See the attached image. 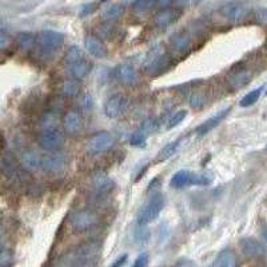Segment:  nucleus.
<instances>
[{"mask_svg": "<svg viewBox=\"0 0 267 267\" xmlns=\"http://www.w3.org/2000/svg\"><path fill=\"white\" fill-rule=\"evenodd\" d=\"M165 207V198L160 194H154L138 214L139 226H147L160 215Z\"/></svg>", "mask_w": 267, "mask_h": 267, "instance_id": "obj_1", "label": "nucleus"}, {"mask_svg": "<svg viewBox=\"0 0 267 267\" xmlns=\"http://www.w3.org/2000/svg\"><path fill=\"white\" fill-rule=\"evenodd\" d=\"M210 182H211V178L209 176L187 171V170H180L174 174L170 180V184L174 189H183L186 186H206Z\"/></svg>", "mask_w": 267, "mask_h": 267, "instance_id": "obj_2", "label": "nucleus"}, {"mask_svg": "<svg viewBox=\"0 0 267 267\" xmlns=\"http://www.w3.org/2000/svg\"><path fill=\"white\" fill-rule=\"evenodd\" d=\"M36 43L43 52L46 54H54L65 43V35L56 31L44 30L37 35Z\"/></svg>", "mask_w": 267, "mask_h": 267, "instance_id": "obj_3", "label": "nucleus"}, {"mask_svg": "<svg viewBox=\"0 0 267 267\" xmlns=\"http://www.w3.org/2000/svg\"><path fill=\"white\" fill-rule=\"evenodd\" d=\"M37 142L42 149L48 152H54L59 150L65 143V136L58 129L43 130L37 136Z\"/></svg>", "mask_w": 267, "mask_h": 267, "instance_id": "obj_4", "label": "nucleus"}, {"mask_svg": "<svg viewBox=\"0 0 267 267\" xmlns=\"http://www.w3.org/2000/svg\"><path fill=\"white\" fill-rule=\"evenodd\" d=\"M249 12H250L249 6L242 2H230L220 8L222 16L231 23H239V22L244 20Z\"/></svg>", "mask_w": 267, "mask_h": 267, "instance_id": "obj_5", "label": "nucleus"}, {"mask_svg": "<svg viewBox=\"0 0 267 267\" xmlns=\"http://www.w3.org/2000/svg\"><path fill=\"white\" fill-rule=\"evenodd\" d=\"M96 222H98L96 214L90 211V210H79V211L72 214L71 217L72 227L79 233L92 229L96 224Z\"/></svg>", "mask_w": 267, "mask_h": 267, "instance_id": "obj_6", "label": "nucleus"}, {"mask_svg": "<svg viewBox=\"0 0 267 267\" xmlns=\"http://www.w3.org/2000/svg\"><path fill=\"white\" fill-rule=\"evenodd\" d=\"M112 145H114V138L110 132L101 131L95 134L90 142H88V149L90 151L94 152V154H100V152L107 151L109 149H111Z\"/></svg>", "mask_w": 267, "mask_h": 267, "instance_id": "obj_7", "label": "nucleus"}, {"mask_svg": "<svg viewBox=\"0 0 267 267\" xmlns=\"http://www.w3.org/2000/svg\"><path fill=\"white\" fill-rule=\"evenodd\" d=\"M66 165L65 156L59 152H48L40 158V169L47 173H59Z\"/></svg>", "mask_w": 267, "mask_h": 267, "instance_id": "obj_8", "label": "nucleus"}, {"mask_svg": "<svg viewBox=\"0 0 267 267\" xmlns=\"http://www.w3.org/2000/svg\"><path fill=\"white\" fill-rule=\"evenodd\" d=\"M239 246L242 249V253L249 258L263 257L267 251L263 243H260L257 239H251V238H244L240 240Z\"/></svg>", "mask_w": 267, "mask_h": 267, "instance_id": "obj_9", "label": "nucleus"}, {"mask_svg": "<svg viewBox=\"0 0 267 267\" xmlns=\"http://www.w3.org/2000/svg\"><path fill=\"white\" fill-rule=\"evenodd\" d=\"M125 103H126V99L123 95L115 94V95H112V96H110L105 105L106 116L110 119L118 118V116L123 112V109H125Z\"/></svg>", "mask_w": 267, "mask_h": 267, "instance_id": "obj_10", "label": "nucleus"}, {"mask_svg": "<svg viewBox=\"0 0 267 267\" xmlns=\"http://www.w3.org/2000/svg\"><path fill=\"white\" fill-rule=\"evenodd\" d=\"M85 47L88 51V54L92 55L94 58L105 59L109 55V51L103 42L99 40L96 36H87L85 39Z\"/></svg>", "mask_w": 267, "mask_h": 267, "instance_id": "obj_11", "label": "nucleus"}, {"mask_svg": "<svg viewBox=\"0 0 267 267\" xmlns=\"http://www.w3.org/2000/svg\"><path fill=\"white\" fill-rule=\"evenodd\" d=\"M180 10L178 8H163L162 11H159L155 16V24L158 27H167V26H171L173 23H175L178 19L180 17Z\"/></svg>", "mask_w": 267, "mask_h": 267, "instance_id": "obj_12", "label": "nucleus"}, {"mask_svg": "<svg viewBox=\"0 0 267 267\" xmlns=\"http://www.w3.org/2000/svg\"><path fill=\"white\" fill-rule=\"evenodd\" d=\"M92 186L94 189L100 194L111 193L114 187H115V182L110 178L107 174L98 173L92 176Z\"/></svg>", "mask_w": 267, "mask_h": 267, "instance_id": "obj_13", "label": "nucleus"}, {"mask_svg": "<svg viewBox=\"0 0 267 267\" xmlns=\"http://www.w3.org/2000/svg\"><path fill=\"white\" fill-rule=\"evenodd\" d=\"M229 111H230V109L222 110V111L218 112L217 115H214L210 119H207L206 122H203L202 125L198 126L196 134H198V135H206V134H209L211 130L215 129V127H217V126L219 125V123L222 122L227 115H229Z\"/></svg>", "mask_w": 267, "mask_h": 267, "instance_id": "obj_14", "label": "nucleus"}, {"mask_svg": "<svg viewBox=\"0 0 267 267\" xmlns=\"http://www.w3.org/2000/svg\"><path fill=\"white\" fill-rule=\"evenodd\" d=\"M63 129L67 134L75 135L78 134L81 129V116L76 111H68L66 112L65 118H63Z\"/></svg>", "mask_w": 267, "mask_h": 267, "instance_id": "obj_15", "label": "nucleus"}, {"mask_svg": "<svg viewBox=\"0 0 267 267\" xmlns=\"http://www.w3.org/2000/svg\"><path fill=\"white\" fill-rule=\"evenodd\" d=\"M116 78L123 85H134L138 79L135 70L130 65H120L116 68Z\"/></svg>", "mask_w": 267, "mask_h": 267, "instance_id": "obj_16", "label": "nucleus"}, {"mask_svg": "<svg viewBox=\"0 0 267 267\" xmlns=\"http://www.w3.org/2000/svg\"><path fill=\"white\" fill-rule=\"evenodd\" d=\"M171 47L178 55H184L190 50V39L186 34H175L171 36Z\"/></svg>", "mask_w": 267, "mask_h": 267, "instance_id": "obj_17", "label": "nucleus"}, {"mask_svg": "<svg viewBox=\"0 0 267 267\" xmlns=\"http://www.w3.org/2000/svg\"><path fill=\"white\" fill-rule=\"evenodd\" d=\"M211 267H238L237 257L233 251L224 250L218 254V257L214 259Z\"/></svg>", "mask_w": 267, "mask_h": 267, "instance_id": "obj_18", "label": "nucleus"}, {"mask_svg": "<svg viewBox=\"0 0 267 267\" xmlns=\"http://www.w3.org/2000/svg\"><path fill=\"white\" fill-rule=\"evenodd\" d=\"M68 68H70V72H71V75L74 76V79L81 80V79H85L86 76L90 74V71H91V63L88 60H86V59H83V60L78 61V63H75V65L68 66Z\"/></svg>", "mask_w": 267, "mask_h": 267, "instance_id": "obj_19", "label": "nucleus"}, {"mask_svg": "<svg viewBox=\"0 0 267 267\" xmlns=\"http://www.w3.org/2000/svg\"><path fill=\"white\" fill-rule=\"evenodd\" d=\"M40 158L42 156H39L34 151L24 152L22 155V165L28 170L40 169Z\"/></svg>", "mask_w": 267, "mask_h": 267, "instance_id": "obj_20", "label": "nucleus"}, {"mask_svg": "<svg viewBox=\"0 0 267 267\" xmlns=\"http://www.w3.org/2000/svg\"><path fill=\"white\" fill-rule=\"evenodd\" d=\"M250 80V74L246 71H239L237 74H234L230 79H229V85L233 90H239L243 86H246Z\"/></svg>", "mask_w": 267, "mask_h": 267, "instance_id": "obj_21", "label": "nucleus"}, {"mask_svg": "<svg viewBox=\"0 0 267 267\" xmlns=\"http://www.w3.org/2000/svg\"><path fill=\"white\" fill-rule=\"evenodd\" d=\"M83 59H85V54H83L81 48H79L78 46H72V47L68 48L65 55V61L67 66L75 65V63H78V61L83 60Z\"/></svg>", "mask_w": 267, "mask_h": 267, "instance_id": "obj_22", "label": "nucleus"}, {"mask_svg": "<svg viewBox=\"0 0 267 267\" xmlns=\"http://www.w3.org/2000/svg\"><path fill=\"white\" fill-rule=\"evenodd\" d=\"M61 91L68 98H74L80 91V85H79V81L76 79H67V80L63 81Z\"/></svg>", "mask_w": 267, "mask_h": 267, "instance_id": "obj_23", "label": "nucleus"}, {"mask_svg": "<svg viewBox=\"0 0 267 267\" xmlns=\"http://www.w3.org/2000/svg\"><path fill=\"white\" fill-rule=\"evenodd\" d=\"M179 146H180V140H175V142H171V143H169V145L165 146V147H163V149L160 150L158 154L159 162H162V160H166V159L171 158V156H173L174 154L178 151Z\"/></svg>", "mask_w": 267, "mask_h": 267, "instance_id": "obj_24", "label": "nucleus"}, {"mask_svg": "<svg viewBox=\"0 0 267 267\" xmlns=\"http://www.w3.org/2000/svg\"><path fill=\"white\" fill-rule=\"evenodd\" d=\"M125 14V7L120 6V4H114V6H110L107 10L103 12V17L106 20H116L119 17Z\"/></svg>", "mask_w": 267, "mask_h": 267, "instance_id": "obj_25", "label": "nucleus"}, {"mask_svg": "<svg viewBox=\"0 0 267 267\" xmlns=\"http://www.w3.org/2000/svg\"><path fill=\"white\" fill-rule=\"evenodd\" d=\"M132 7L139 14H145L156 7V0H135Z\"/></svg>", "mask_w": 267, "mask_h": 267, "instance_id": "obj_26", "label": "nucleus"}, {"mask_svg": "<svg viewBox=\"0 0 267 267\" xmlns=\"http://www.w3.org/2000/svg\"><path fill=\"white\" fill-rule=\"evenodd\" d=\"M17 42H19L20 48L28 51L34 48L35 43H36V37H34V35L28 34V32H22V34H19V36H17Z\"/></svg>", "mask_w": 267, "mask_h": 267, "instance_id": "obj_27", "label": "nucleus"}, {"mask_svg": "<svg viewBox=\"0 0 267 267\" xmlns=\"http://www.w3.org/2000/svg\"><path fill=\"white\" fill-rule=\"evenodd\" d=\"M150 238H151V231L146 226H140L134 231V240H135V243L145 244L149 242Z\"/></svg>", "mask_w": 267, "mask_h": 267, "instance_id": "obj_28", "label": "nucleus"}, {"mask_svg": "<svg viewBox=\"0 0 267 267\" xmlns=\"http://www.w3.org/2000/svg\"><path fill=\"white\" fill-rule=\"evenodd\" d=\"M260 91H262V88H257V90H254V91H250L249 94L244 95L242 100H240V106L242 107H250V106L255 105L260 96Z\"/></svg>", "mask_w": 267, "mask_h": 267, "instance_id": "obj_29", "label": "nucleus"}, {"mask_svg": "<svg viewBox=\"0 0 267 267\" xmlns=\"http://www.w3.org/2000/svg\"><path fill=\"white\" fill-rule=\"evenodd\" d=\"M204 105H206V96L200 92H195L190 96V106L193 109H202Z\"/></svg>", "mask_w": 267, "mask_h": 267, "instance_id": "obj_30", "label": "nucleus"}, {"mask_svg": "<svg viewBox=\"0 0 267 267\" xmlns=\"http://www.w3.org/2000/svg\"><path fill=\"white\" fill-rule=\"evenodd\" d=\"M186 114L187 112L184 111V110H180V111L175 112V114L171 116V119H170L169 125H167V129H174V127H176L178 125H180V123L183 122V119L186 118Z\"/></svg>", "mask_w": 267, "mask_h": 267, "instance_id": "obj_31", "label": "nucleus"}, {"mask_svg": "<svg viewBox=\"0 0 267 267\" xmlns=\"http://www.w3.org/2000/svg\"><path fill=\"white\" fill-rule=\"evenodd\" d=\"M12 263V254L10 250L0 249V267H8Z\"/></svg>", "mask_w": 267, "mask_h": 267, "instance_id": "obj_32", "label": "nucleus"}, {"mask_svg": "<svg viewBox=\"0 0 267 267\" xmlns=\"http://www.w3.org/2000/svg\"><path fill=\"white\" fill-rule=\"evenodd\" d=\"M130 143H131L134 147H145L146 145V135L143 132H136L130 139Z\"/></svg>", "mask_w": 267, "mask_h": 267, "instance_id": "obj_33", "label": "nucleus"}, {"mask_svg": "<svg viewBox=\"0 0 267 267\" xmlns=\"http://www.w3.org/2000/svg\"><path fill=\"white\" fill-rule=\"evenodd\" d=\"M156 120L155 119H147V120H145L142 125V131L143 134H149V132H154L156 129H158V125H156Z\"/></svg>", "mask_w": 267, "mask_h": 267, "instance_id": "obj_34", "label": "nucleus"}, {"mask_svg": "<svg viewBox=\"0 0 267 267\" xmlns=\"http://www.w3.org/2000/svg\"><path fill=\"white\" fill-rule=\"evenodd\" d=\"M149 259H150L149 254L142 253L138 258H136L134 264H132V267H147L149 266Z\"/></svg>", "mask_w": 267, "mask_h": 267, "instance_id": "obj_35", "label": "nucleus"}, {"mask_svg": "<svg viewBox=\"0 0 267 267\" xmlns=\"http://www.w3.org/2000/svg\"><path fill=\"white\" fill-rule=\"evenodd\" d=\"M98 8L96 3H91V4H86L83 6V8L80 10V15L81 16H88V15H91L92 12H95V10Z\"/></svg>", "mask_w": 267, "mask_h": 267, "instance_id": "obj_36", "label": "nucleus"}, {"mask_svg": "<svg viewBox=\"0 0 267 267\" xmlns=\"http://www.w3.org/2000/svg\"><path fill=\"white\" fill-rule=\"evenodd\" d=\"M10 36L4 32H0V50H6L10 46Z\"/></svg>", "mask_w": 267, "mask_h": 267, "instance_id": "obj_37", "label": "nucleus"}, {"mask_svg": "<svg viewBox=\"0 0 267 267\" xmlns=\"http://www.w3.org/2000/svg\"><path fill=\"white\" fill-rule=\"evenodd\" d=\"M257 19L260 24H267V10H259V11H258Z\"/></svg>", "mask_w": 267, "mask_h": 267, "instance_id": "obj_38", "label": "nucleus"}, {"mask_svg": "<svg viewBox=\"0 0 267 267\" xmlns=\"http://www.w3.org/2000/svg\"><path fill=\"white\" fill-rule=\"evenodd\" d=\"M127 258H129V255H127V254H125V255H120V257H119L118 259H116L115 262H114V263H112L110 267H122L123 264L126 263Z\"/></svg>", "mask_w": 267, "mask_h": 267, "instance_id": "obj_39", "label": "nucleus"}, {"mask_svg": "<svg viewBox=\"0 0 267 267\" xmlns=\"http://www.w3.org/2000/svg\"><path fill=\"white\" fill-rule=\"evenodd\" d=\"M173 3H174V0H156V4H158L159 7H162V8H169Z\"/></svg>", "mask_w": 267, "mask_h": 267, "instance_id": "obj_40", "label": "nucleus"}, {"mask_svg": "<svg viewBox=\"0 0 267 267\" xmlns=\"http://www.w3.org/2000/svg\"><path fill=\"white\" fill-rule=\"evenodd\" d=\"M178 267H198V264H196L195 262H193V260H182V262L178 264Z\"/></svg>", "mask_w": 267, "mask_h": 267, "instance_id": "obj_41", "label": "nucleus"}, {"mask_svg": "<svg viewBox=\"0 0 267 267\" xmlns=\"http://www.w3.org/2000/svg\"><path fill=\"white\" fill-rule=\"evenodd\" d=\"M4 147V136H3V132L0 131V149H3Z\"/></svg>", "mask_w": 267, "mask_h": 267, "instance_id": "obj_42", "label": "nucleus"}, {"mask_svg": "<svg viewBox=\"0 0 267 267\" xmlns=\"http://www.w3.org/2000/svg\"><path fill=\"white\" fill-rule=\"evenodd\" d=\"M262 237H263L264 240H267V227L263 230V233H262Z\"/></svg>", "mask_w": 267, "mask_h": 267, "instance_id": "obj_43", "label": "nucleus"}]
</instances>
